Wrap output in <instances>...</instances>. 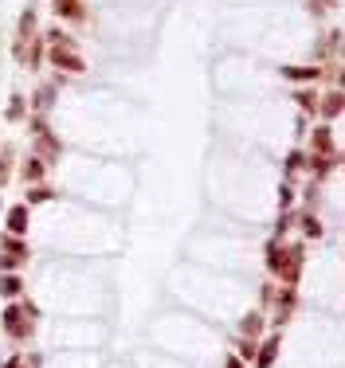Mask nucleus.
<instances>
[{"mask_svg":"<svg viewBox=\"0 0 345 368\" xmlns=\"http://www.w3.org/2000/svg\"><path fill=\"white\" fill-rule=\"evenodd\" d=\"M51 59L59 63V67H71V71H83V59H79V55H71L67 47H55V51H51Z\"/></svg>","mask_w":345,"mask_h":368,"instance_id":"1","label":"nucleus"},{"mask_svg":"<svg viewBox=\"0 0 345 368\" xmlns=\"http://www.w3.org/2000/svg\"><path fill=\"white\" fill-rule=\"evenodd\" d=\"M24 223H28V212H24V208H12V220H8V227H12V231H24Z\"/></svg>","mask_w":345,"mask_h":368,"instance_id":"2","label":"nucleus"},{"mask_svg":"<svg viewBox=\"0 0 345 368\" xmlns=\"http://www.w3.org/2000/svg\"><path fill=\"white\" fill-rule=\"evenodd\" d=\"M55 12L59 16H79V4L75 0H55Z\"/></svg>","mask_w":345,"mask_h":368,"instance_id":"3","label":"nucleus"},{"mask_svg":"<svg viewBox=\"0 0 345 368\" xmlns=\"http://www.w3.org/2000/svg\"><path fill=\"white\" fill-rule=\"evenodd\" d=\"M314 145H322V153H333V149H330V130H326V126L314 133Z\"/></svg>","mask_w":345,"mask_h":368,"instance_id":"4","label":"nucleus"},{"mask_svg":"<svg viewBox=\"0 0 345 368\" xmlns=\"http://www.w3.org/2000/svg\"><path fill=\"white\" fill-rule=\"evenodd\" d=\"M271 360H275V341H267V345H263V353H259V368H267Z\"/></svg>","mask_w":345,"mask_h":368,"instance_id":"5","label":"nucleus"},{"mask_svg":"<svg viewBox=\"0 0 345 368\" xmlns=\"http://www.w3.org/2000/svg\"><path fill=\"white\" fill-rule=\"evenodd\" d=\"M0 294H20V278H0Z\"/></svg>","mask_w":345,"mask_h":368,"instance_id":"6","label":"nucleus"},{"mask_svg":"<svg viewBox=\"0 0 345 368\" xmlns=\"http://www.w3.org/2000/svg\"><path fill=\"white\" fill-rule=\"evenodd\" d=\"M40 173H44V165H40V161H28V165H24V177H28V180H35Z\"/></svg>","mask_w":345,"mask_h":368,"instance_id":"7","label":"nucleus"},{"mask_svg":"<svg viewBox=\"0 0 345 368\" xmlns=\"http://www.w3.org/2000/svg\"><path fill=\"white\" fill-rule=\"evenodd\" d=\"M337 110H341V94H330V98H326V114H337Z\"/></svg>","mask_w":345,"mask_h":368,"instance_id":"8","label":"nucleus"},{"mask_svg":"<svg viewBox=\"0 0 345 368\" xmlns=\"http://www.w3.org/2000/svg\"><path fill=\"white\" fill-rule=\"evenodd\" d=\"M243 329L247 333H259V317H243Z\"/></svg>","mask_w":345,"mask_h":368,"instance_id":"9","label":"nucleus"},{"mask_svg":"<svg viewBox=\"0 0 345 368\" xmlns=\"http://www.w3.org/2000/svg\"><path fill=\"white\" fill-rule=\"evenodd\" d=\"M290 78H318V71H286Z\"/></svg>","mask_w":345,"mask_h":368,"instance_id":"10","label":"nucleus"},{"mask_svg":"<svg viewBox=\"0 0 345 368\" xmlns=\"http://www.w3.org/2000/svg\"><path fill=\"white\" fill-rule=\"evenodd\" d=\"M227 368H243V364H240V360H236V356H232V360H227Z\"/></svg>","mask_w":345,"mask_h":368,"instance_id":"11","label":"nucleus"},{"mask_svg":"<svg viewBox=\"0 0 345 368\" xmlns=\"http://www.w3.org/2000/svg\"><path fill=\"white\" fill-rule=\"evenodd\" d=\"M4 368H20V360H8V364H4Z\"/></svg>","mask_w":345,"mask_h":368,"instance_id":"12","label":"nucleus"}]
</instances>
